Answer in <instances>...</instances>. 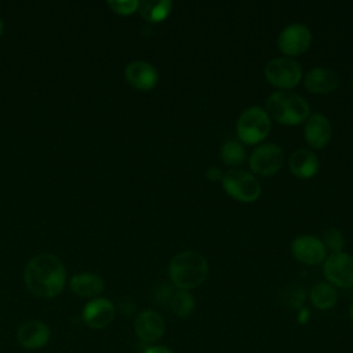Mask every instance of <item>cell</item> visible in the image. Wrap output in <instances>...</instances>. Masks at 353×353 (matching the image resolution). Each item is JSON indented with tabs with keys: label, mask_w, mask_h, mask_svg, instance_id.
Instances as JSON below:
<instances>
[{
	"label": "cell",
	"mask_w": 353,
	"mask_h": 353,
	"mask_svg": "<svg viewBox=\"0 0 353 353\" xmlns=\"http://www.w3.org/2000/svg\"><path fill=\"white\" fill-rule=\"evenodd\" d=\"M25 283L28 290L36 296L52 298L65 287V266L52 254H39L25 268Z\"/></svg>",
	"instance_id": "cell-1"
},
{
	"label": "cell",
	"mask_w": 353,
	"mask_h": 353,
	"mask_svg": "<svg viewBox=\"0 0 353 353\" xmlns=\"http://www.w3.org/2000/svg\"><path fill=\"white\" fill-rule=\"evenodd\" d=\"M207 259L196 251L176 254L168 265V276L178 290L189 291L199 287L207 277Z\"/></svg>",
	"instance_id": "cell-2"
},
{
	"label": "cell",
	"mask_w": 353,
	"mask_h": 353,
	"mask_svg": "<svg viewBox=\"0 0 353 353\" xmlns=\"http://www.w3.org/2000/svg\"><path fill=\"white\" fill-rule=\"evenodd\" d=\"M266 112L280 124L296 125L309 117L310 108L296 92L276 91L266 99Z\"/></svg>",
	"instance_id": "cell-3"
},
{
	"label": "cell",
	"mask_w": 353,
	"mask_h": 353,
	"mask_svg": "<svg viewBox=\"0 0 353 353\" xmlns=\"http://www.w3.org/2000/svg\"><path fill=\"white\" fill-rule=\"evenodd\" d=\"M270 128V117L268 112L259 106L245 109L236 123L239 139L248 145H255L263 141L269 135Z\"/></svg>",
	"instance_id": "cell-4"
},
{
	"label": "cell",
	"mask_w": 353,
	"mask_h": 353,
	"mask_svg": "<svg viewBox=\"0 0 353 353\" xmlns=\"http://www.w3.org/2000/svg\"><path fill=\"white\" fill-rule=\"evenodd\" d=\"M223 190L243 203H252L261 194L259 181L243 170H229L222 175Z\"/></svg>",
	"instance_id": "cell-5"
},
{
	"label": "cell",
	"mask_w": 353,
	"mask_h": 353,
	"mask_svg": "<svg viewBox=\"0 0 353 353\" xmlns=\"http://www.w3.org/2000/svg\"><path fill=\"white\" fill-rule=\"evenodd\" d=\"M266 80L280 88H292L302 79L301 65L288 57L270 59L265 66Z\"/></svg>",
	"instance_id": "cell-6"
},
{
	"label": "cell",
	"mask_w": 353,
	"mask_h": 353,
	"mask_svg": "<svg viewBox=\"0 0 353 353\" xmlns=\"http://www.w3.org/2000/svg\"><path fill=\"white\" fill-rule=\"evenodd\" d=\"M323 272L328 283L334 287H353V255L343 251L331 254L325 259Z\"/></svg>",
	"instance_id": "cell-7"
},
{
	"label": "cell",
	"mask_w": 353,
	"mask_h": 353,
	"mask_svg": "<svg viewBox=\"0 0 353 353\" xmlns=\"http://www.w3.org/2000/svg\"><path fill=\"white\" fill-rule=\"evenodd\" d=\"M283 165V150L276 143H263L250 156V168L262 176L276 174Z\"/></svg>",
	"instance_id": "cell-8"
},
{
	"label": "cell",
	"mask_w": 353,
	"mask_h": 353,
	"mask_svg": "<svg viewBox=\"0 0 353 353\" xmlns=\"http://www.w3.org/2000/svg\"><path fill=\"white\" fill-rule=\"evenodd\" d=\"M312 43V33L303 23H291L285 26L279 37V50L285 55H299L305 52Z\"/></svg>",
	"instance_id": "cell-9"
},
{
	"label": "cell",
	"mask_w": 353,
	"mask_h": 353,
	"mask_svg": "<svg viewBox=\"0 0 353 353\" xmlns=\"http://www.w3.org/2000/svg\"><path fill=\"white\" fill-rule=\"evenodd\" d=\"M291 252L305 265H319L325 259V247L321 239L310 234L296 237L291 244Z\"/></svg>",
	"instance_id": "cell-10"
},
{
	"label": "cell",
	"mask_w": 353,
	"mask_h": 353,
	"mask_svg": "<svg viewBox=\"0 0 353 353\" xmlns=\"http://www.w3.org/2000/svg\"><path fill=\"white\" fill-rule=\"evenodd\" d=\"M134 330L137 336L148 343L159 341L165 330L163 317L156 310H142L134 321Z\"/></svg>",
	"instance_id": "cell-11"
},
{
	"label": "cell",
	"mask_w": 353,
	"mask_h": 353,
	"mask_svg": "<svg viewBox=\"0 0 353 353\" xmlns=\"http://www.w3.org/2000/svg\"><path fill=\"white\" fill-rule=\"evenodd\" d=\"M125 79L134 88L149 91L156 87L159 73L152 63L145 61H134L125 68Z\"/></svg>",
	"instance_id": "cell-12"
},
{
	"label": "cell",
	"mask_w": 353,
	"mask_h": 353,
	"mask_svg": "<svg viewBox=\"0 0 353 353\" xmlns=\"http://www.w3.org/2000/svg\"><path fill=\"white\" fill-rule=\"evenodd\" d=\"M114 317V306L106 298H94L83 309V320L91 328H105Z\"/></svg>",
	"instance_id": "cell-13"
},
{
	"label": "cell",
	"mask_w": 353,
	"mask_h": 353,
	"mask_svg": "<svg viewBox=\"0 0 353 353\" xmlns=\"http://www.w3.org/2000/svg\"><path fill=\"white\" fill-rule=\"evenodd\" d=\"M303 84L309 92L327 94L334 91L339 84V76L330 68H312L303 79Z\"/></svg>",
	"instance_id": "cell-14"
},
{
	"label": "cell",
	"mask_w": 353,
	"mask_h": 353,
	"mask_svg": "<svg viewBox=\"0 0 353 353\" xmlns=\"http://www.w3.org/2000/svg\"><path fill=\"white\" fill-rule=\"evenodd\" d=\"M332 134V128L330 124V120L320 113L312 114L307 117L305 127H303V135L306 142L314 148V149H321L324 148Z\"/></svg>",
	"instance_id": "cell-15"
},
{
	"label": "cell",
	"mask_w": 353,
	"mask_h": 353,
	"mask_svg": "<svg viewBox=\"0 0 353 353\" xmlns=\"http://www.w3.org/2000/svg\"><path fill=\"white\" fill-rule=\"evenodd\" d=\"M17 339L25 349H39L48 342L50 328L37 320L26 321L19 325L17 331Z\"/></svg>",
	"instance_id": "cell-16"
},
{
	"label": "cell",
	"mask_w": 353,
	"mask_h": 353,
	"mask_svg": "<svg viewBox=\"0 0 353 353\" xmlns=\"http://www.w3.org/2000/svg\"><path fill=\"white\" fill-rule=\"evenodd\" d=\"M288 165L295 176L301 179H309L319 170V159L313 152L307 149H298L291 154Z\"/></svg>",
	"instance_id": "cell-17"
},
{
	"label": "cell",
	"mask_w": 353,
	"mask_h": 353,
	"mask_svg": "<svg viewBox=\"0 0 353 353\" xmlns=\"http://www.w3.org/2000/svg\"><path fill=\"white\" fill-rule=\"evenodd\" d=\"M70 290L81 298H97L103 291L102 279L90 272L74 274L69 281Z\"/></svg>",
	"instance_id": "cell-18"
},
{
	"label": "cell",
	"mask_w": 353,
	"mask_h": 353,
	"mask_svg": "<svg viewBox=\"0 0 353 353\" xmlns=\"http://www.w3.org/2000/svg\"><path fill=\"white\" fill-rule=\"evenodd\" d=\"M338 292L336 288L330 283H317L310 290V302L314 307L320 310H327L336 303Z\"/></svg>",
	"instance_id": "cell-19"
},
{
	"label": "cell",
	"mask_w": 353,
	"mask_h": 353,
	"mask_svg": "<svg viewBox=\"0 0 353 353\" xmlns=\"http://www.w3.org/2000/svg\"><path fill=\"white\" fill-rule=\"evenodd\" d=\"M172 3L168 0L159 1H139V14L148 22H160L163 21L171 11Z\"/></svg>",
	"instance_id": "cell-20"
},
{
	"label": "cell",
	"mask_w": 353,
	"mask_h": 353,
	"mask_svg": "<svg viewBox=\"0 0 353 353\" xmlns=\"http://www.w3.org/2000/svg\"><path fill=\"white\" fill-rule=\"evenodd\" d=\"M170 306L178 317H188L194 310V298L189 291L178 290L174 292Z\"/></svg>",
	"instance_id": "cell-21"
},
{
	"label": "cell",
	"mask_w": 353,
	"mask_h": 353,
	"mask_svg": "<svg viewBox=\"0 0 353 353\" xmlns=\"http://www.w3.org/2000/svg\"><path fill=\"white\" fill-rule=\"evenodd\" d=\"M221 157L228 165H239L245 159V149L237 141H228L221 148Z\"/></svg>",
	"instance_id": "cell-22"
},
{
	"label": "cell",
	"mask_w": 353,
	"mask_h": 353,
	"mask_svg": "<svg viewBox=\"0 0 353 353\" xmlns=\"http://www.w3.org/2000/svg\"><path fill=\"white\" fill-rule=\"evenodd\" d=\"M323 244L325 248H330L334 252H341L343 245H345V239H343V234L341 233V230L338 229H327L324 233H323Z\"/></svg>",
	"instance_id": "cell-23"
},
{
	"label": "cell",
	"mask_w": 353,
	"mask_h": 353,
	"mask_svg": "<svg viewBox=\"0 0 353 353\" xmlns=\"http://www.w3.org/2000/svg\"><path fill=\"white\" fill-rule=\"evenodd\" d=\"M108 6L119 15H131L134 14L138 7H139V1L138 0H110L108 1Z\"/></svg>",
	"instance_id": "cell-24"
},
{
	"label": "cell",
	"mask_w": 353,
	"mask_h": 353,
	"mask_svg": "<svg viewBox=\"0 0 353 353\" xmlns=\"http://www.w3.org/2000/svg\"><path fill=\"white\" fill-rule=\"evenodd\" d=\"M205 175H207V178H208L210 181L222 179V172H221V170H219V168H215V167H210V168L207 170Z\"/></svg>",
	"instance_id": "cell-25"
},
{
	"label": "cell",
	"mask_w": 353,
	"mask_h": 353,
	"mask_svg": "<svg viewBox=\"0 0 353 353\" xmlns=\"http://www.w3.org/2000/svg\"><path fill=\"white\" fill-rule=\"evenodd\" d=\"M143 353H172V352L165 346H150Z\"/></svg>",
	"instance_id": "cell-26"
},
{
	"label": "cell",
	"mask_w": 353,
	"mask_h": 353,
	"mask_svg": "<svg viewBox=\"0 0 353 353\" xmlns=\"http://www.w3.org/2000/svg\"><path fill=\"white\" fill-rule=\"evenodd\" d=\"M1 33H3V21L0 18V36H1Z\"/></svg>",
	"instance_id": "cell-27"
},
{
	"label": "cell",
	"mask_w": 353,
	"mask_h": 353,
	"mask_svg": "<svg viewBox=\"0 0 353 353\" xmlns=\"http://www.w3.org/2000/svg\"><path fill=\"white\" fill-rule=\"evenodd\" d=\"M350 319H352V321H353V303H352V306H350Z\"/></svg>",
	"instance_id": "cell-28"
},
{
	"label": "cell",
	"mask_w": 353,
	"mask_h": 353,
	"mask_svg": "<svg viewBox=\"0 0 353 353\" xmlns=\"http://www.w3.org/2000/svg\"><path fill=\"white\" fill-rule=\"evenodd\" d=\"M352 85H353V81H352Z\"/></svg>",
	"instance_id": "cell-29"
}]
</instances>
